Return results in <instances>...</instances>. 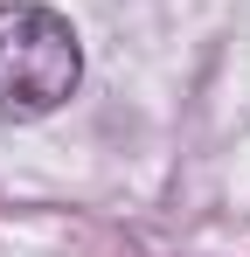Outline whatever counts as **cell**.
Wrapping results in <instances>:
<instances>
[{"label": "cell", "mask_w": 250, "mask_h": 257, "mask_svg": "<svg viewBox=\"0 0 250 257\" xmlns=\"http://www.w3.org/2000/svg\"><path fill=\"white\" fill-rule=\"evenodd\" d=\"M77 77H83L77 28L42 0H7L0 7V111L42 118L77 90Z\"/></svg>", "instance_id": "1"}]
</instances>
